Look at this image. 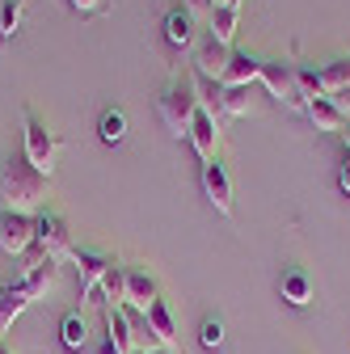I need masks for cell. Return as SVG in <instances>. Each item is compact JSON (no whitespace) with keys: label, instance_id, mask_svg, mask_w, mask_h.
<instances>
[{"label":"cell","instance_id":"18","mask_svg":"<svg viewBox=\"0 0 350 354\" xmlns=\"http://www.w3.org/2000/svg\"><path fill=\"white\" fill-rule=\"evenodd\" d=\"M304 114H308V122H313L317 131H333V136H338V131L346 127V114L333 106V97H317V102H308V106H304Z\"/></svg>","mask_w":350,"mask_h":354},{"label":"cell","instance_id":"34","mask_svg":"<svg viewBox=\"0 0 350 354\" xmlns=\"http://www.w3.org/2000/svg\"><path fill=\"white\" fill-rule=\"evenodd\" d=\"M0 354H13V350H9V346H0Z\"/></svg>","mask_w":350,"mask_h":354},{"label":"cell","instance_id":"3","mask_svg":"<svg viewBox=\"0 0 350 354\" xmlns=\"http://www.w3.org/2000/svg\"><path fill=\"white\" fill-rule=\"evenodd\" d=\"M59 148H64L59 136H55V131L26 106V152H21V156H26L38 173H47V177H51V173H55V160H59Z\"/></svg>","mask_w":350,"mask_h":354},{"label":"cell","instance_id":"29","mask_svg":"<svg viewBox=\"0 0 350 354\" xmlns=\"http://www.w3.org/2000/svg\"><path fill=\"white\" fill-rule=\"evenodd\" d=\"M333 106L346 114V122H350V88H342V93H333Z\"/></svg>","mask_w":350,"mask_h":354},{"label":"cell","instance_id":"5","mask_svg":"<svg viewBox=\"0 0 350 354\" xmlns=\"http://www.w3.org/2000/svg\"><path fill=\"white\" fill-rule=\"evenodd\" d=\"M34 249H42L55 261H72V232H68V219L51 215V211H38L34 215Z\"/></svg>","mask_w":350,"mask_h":354},{"label":"cell","instance_id":"8","mask_svg":"<svg viewBox=\"0 0 350 354\" xmlns=\"http://www.w3.org/2000/svg\"><path fill=\"white\" fill-rule=\"evenodd\" d=\"M203 194H207V203L220 215H232V177H228V169H224L220 156L203 160Z\"/></svg>","mask_w":350,"mask_h":354},{"label":"cell","instance_id":"30","mask_svg":"<svg viewBox=\"0 0 350 354\" xmlns=\"http://www.w3.org/2000/svg\"><path fill=\"white\" fill-rule=\"evenodd\" d=\"M93 354H122V350H118V346H114V342H110V337H102V342H98V346H93Z\"/></svg>","mask_w":350,"mask_h":354},{"label":"cell","instance_id":"11","mask_svg":"<svg viewBox=\"0 0 350 354\" xmlns=\"http://www.w3.org/2000/svg\"><path fill=\"white\" fill-rule=\"evenodd\" d=\"M156 279L148 270H127V295H122V308H131V313H148V308L156 304Z\"/></svg>","mask_w":350,"mask_h":354},{"label":"cell","instance_id":"6","mask_svg":"<svg viewBox=\"0 0 350 354\" xmlns=\"http://www.w3.org/2000/svg\"><path fill=\"white\" fill-rule=\"evenodd\" d=\"M72 266H76V274H80V299H98L102 279L110 274L114 257H106V253H98V249H76V253H72Z\"/></svg>","mask_w":350,"mask_h":354},{"label":"cell","instance_id":"21","mask_svg":"<svg viewBox=\"0 0 350 354\" xmlns=\"http://www.w3.org/2000/svg\"><path fill=\"white\" fill-rule=\"evenodd\" d=\"M317 72H321V84H325V97H333V93H342V88H350V55H338V59L321 64Z\"/></svg>","mask_w":350,"mask_h":354},{"label":"cell","instance_id":"31","mask_svg":"<svg viewBox=\"0 0 350 354\" xmlns=\"http://www.w3.org/2000/svg\"><path fill=\"white\" fill-rule=\"evenodd\" d=\"M338 140H342V148H346V152H350V122H346V127H342V131H338Z\"/></svg>","mask_w":350,"mask_h":354},{"label":"cell","instance_id":"28","mask_svg":"<svg viewBox=\"0 0 350 354\" xmlns=\"http://www.w3.org/2000/svg\"><path fill=\"white\" fill-rule=\"evenodd\" d=\"M338 190L342 194H350V152L342 156V165H338Z\"/></svg>","mask_w":350,"mask_h":354},{"label":"cell","instance_id":"33","mask_svg":"<svg viewBox=\"0 0 350 354\" xmlns=\"http://www.w3.org/2000/svg\"><path fill=\"white\" fill-rule=\"evenodd\" d=\"M148 354H169V350H160V346H156V350H148Z\"/></svg>","mask_w":350,"mask_h":354},{"label":"cell","instance_id":"23","mask_svg":"<svg viewBox=\"0 0 350 354\" xmlns=\"http://www.w3.org/2000/svg\"><path fill=\"white\" fill-rule=\"evenodd\" d=\"M21 13H26L21 0H0V42H13V34L21 30Z\"/></svg>","mask_w":350,"mask_h":354},{"label":"cell","instance_id":"14","mask_svg":"<svg viewBox=\"0 0 350 354\" xmlns=\"http://www.w3.org/2000/svg\"><path fill=\"white\" fill-rule=\"evenodd\" d=\"M144 317H148V333H152V342H156L160 350H173V342H178V325H173L169 304H165V299H156Z\"/></svg>","mask_w":350,"mask_h":354},{"label":"cell","instance_id":"7","mask_svg":"<svg viewBox=\"0 0 350 354\" xmlns=\"http://www.w3.org/2000/svg\"><path fill=\"white\" fill-rule=\"evenodd\" d=\"M30 249H34V215L5 211V215H0V253L21 257Z\"/></svg>","mask_w":350,"mask_h":354},{"label":"cell","instance_id":"20","mask_svg":"<svg viewBox=\"0 0 350 354\" xmlns=\"http://www.w3.org/2000/svg\"><path fill=\"white\" fill-rule=\"evenodd\" d=\"M237 26H241V9L224 5V9H211V38L215 42H224V47H232V38H237Z\"/></svg>","mask_w":350,"mask_h":354},{"label":"cell","instance_id":"1","mask_svg":"<svg viewBox=\"0 0 350 354\" xmlns=\"http://www.w3.org/2000/svg\"><path fill=\"white\" fill-rule=\"evenodd\" d=\"M47 186H51V177L38 173L26 156H13L0 165V203H5V211L38 215L42 198H47Z\"/></svg>","mask_w":350,"mask_h":354},{"label":"cell","instance_id":"22","mask_svg":"<svg viewBox=\"0 0 350 354\" xmlns=\"http://www.w3.org/2000/svg\"><path fill=\"white\" fill-rule=\"evenodd\" d=\"M59 342H64L68 354L84 350V342H89V321H84L80 313H68V317L59 321Z\"/></svg>","mask_w":350,"mask_h":354},{"label":"cell","instance_id":"15","mask_svg":"<svg viewBox=\"0 0 350 354\" xmlns=\"http://www.w3.org/2000/svg\"><path fill=\"white\" fill-rule=\"evenodd\" d=\"M34 304V295L21 287V283H9V287H0V333L13 329V321L26 313V308Z\"/></svg>","mask_w":350,"mask_h":354},{"label":"cell","instance_id":"24","mask_svg":"<svg viewBox=\"0 0 350 354\" xmlns=\"http://www.w3.org/2000/svg\"><path fill=\"white\" fill-rule=\"evenodd\" d=\"M220 88H224V84H220ZM220 114H232V118L249 114V84H241V88H224V93H220Z\"/></svg>","mask_w":350,"mask_h":354},{"label":"cell","instance_id":"12","mask_svg":"<svg viewBox=\"0 0 350 354\" xmlns=\"http://www.w3.org/2000/svg\"><path fill=\"white\" fill-rule=\"evenodd\" d=\"M102 321H106V337H110L122 354H136V350H140V342H136V325H131L127 308H106Z\"/></svg>","mask_w":350,"mask_h":354},{"label":"cell","instance_id":"2","mask_svg":"<svg viewBox=\"0 0 350 354\" xmlns=\"http://www.w3.org/2000/svg\"><path fill=\"white\" fill-rule=\"evenodd\" d=\"M156 110H160V122L169 127V136L186 140V136H190V122H194V114H199V88H194V76L169 80L165 93H160V102H156Z\"/></svg>","mask_w":350,"mask_h":354},{"label":"cell","instance_id":"27","mask_svg":"<svg viewBox=\"0 0 350 354\" xmlns=\"http://www.w3.org/2000/svg\"><path fill=\"white\" fill-rule=\"evenodd\" d=\"M68 5L84 17H93V13H106V0H68Z\"/></svg>","mask_w":350,"mask_h":354},{"label":"cell","instance_id":"32","mask_svg":"<svg viewBox=\"0 0 350 354\" xmlns=\"http://www.w3.org/2000/svg\"><path fill=\"white\" fill-rule=\"evenodd\" d=\"M207 5H211V0H190V5H186V9L194 13V9H207Z\"/></svg>","mask_w":350,"mask_h":354},{"label":"cell","instance_id":"9","mask_svg":"<svg viewBox=\"0 0 350 354\" xmlns=\"http://www.w3.org/2000/svg\"><path fill=\"white\" fill-rule=\"evenodd\" d=\"M228 59H232V47H224V42H215V38L207 34L199 47H194V76L220 84L224 72H228Z\"/></svg>","mask_w":350,"mask_h":354},{"label":"cell","instance_id":"19","mask_svg":"<svg viewBox=\"0 0 350 354\" xmlns=\"http://www.w3.org/2000/svg\"><path fill=\"white\" fill-rule=\"evenodd\" d=\"M98 140L110 144V148L127 140V110L122 106H106L102 110V118H98Z\"/></svg>","mask_w":350,"mask_h":354},{"label":"cell","instance_id":"4","mask_svg":"<svg viewBox=\"0 0 350 354\" xmlns=\"http://www.w3.org/2000/svg\"><path fill=\"white\" fill-rule=\"evenodd\" d=\"M261 84L275 102H283L287 110H304L308 97L300 93V80H295V64H283V59H261Z\"/></svg>","mask_w":350,"mask_h":354},{"label":"cell","instance_id":"16","mask_svg":"<svg viewBox=\"0 0 350 354\" xmlns=\"http://www.w3.org/2000/svg\"><path fill=\"white\" fill-rule=\"evenodd\" d=\"M261 76V59L257 55H249V51H232V59H228V72H224V88H241V84H253Z\"/></svg>","mask_w":350,"mask_h":354},{"label":"cell","instance_id":"35","mask_svg":"<svg viewBox=\"0 0 350 354\" xmlns=\"http://www.w3.org/2000/svg\"><path fill=\"white\" fill-rule=\"evenodd\" d=\"M136 354H148V350H136Z\"/></svg>","mask_w":350,"mask_h":354},{"label":"cell","instance_id":"26","mask_svg":"<svg viewBox=\"0 0 350 354\" xmlns=\"http://www.w3.org/2000/svg\"><path fill=\"white\" fill-rule=\"evenodd\" d=\"M199 342H203L207 350H220V346H224V325L215 321V317H207V321L199 325Z\"/></svg>","mask_w":350,"mask_h":354},{"label":"cell","instance_id":"17","mask_svg":"<svg viewBox=\"0 0 350 354\" xmlns=\"http://www.w3.org/2000/svg\"><path fill=\"white\" fill-rule=\"evenodd\" d=\"M279 295H283L291 308H308V304H313V279L304 274V270H283Z\"/></svg>","mask_w":350,"mask_h":354},{"label":"cell","instance_id":"10","mask_svg":"<svg viewBox=\"0 0 350 354\" xmlns=\"http://www.w3.org/2000/svg\"><path fill=\"white\" fill-rule=\"evenodd\" d=\"M190 148L199 152V160H215V152H220V114H211L199 106L194 122H190Z\"/></svg>","mask_w":350,"mask_h":354},{"label":"cell","instance_id":"25","mask_svg":"<svg viewBox=\"0 0 350 354\" xmlns=\"http://www.w3.org/2000/svg\"><path fill=\"white\" fill-rule=\"evenodd\" d=\"M295 80H300V93L308 97V102L325 97V84H321V72H317V68H304V64H295Z\"/></svg>","mask_w":350,"mask_h":354},{"label":"cell","instance_id":"13","mask_svg":"<svg viewBox=\"0 0 350 354\" xmlns=\"http://www.w3.org/2000/svg\"><path fill=\"white\" fill-rule=\"evenodd\" d=\"M165 42L173 51H190L194 47V13L190 9H169L165 13Z\"/></svg>","mask_w":350,"mask_h":354}]
</instances>
